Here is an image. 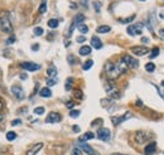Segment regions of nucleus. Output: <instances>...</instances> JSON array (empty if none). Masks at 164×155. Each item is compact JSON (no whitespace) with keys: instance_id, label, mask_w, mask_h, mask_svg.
I'll list each match as a JSON object with an SVG mask.
<instances>
[{"instance_id":"obj_21","label":"nucleus","mask_w":164,"mask_h":155,"mask_svg":"<svg viewBox=\"0 0 164 155\" xmlns=\"http://www.w3.org/2000/svg\"><path fill=\"white\" fill-rule=\"evenodd\" d=\"M47 74H48V77H56L57 76V69L54 66H50V67L47 69Z\"/></svg>"},{"instance_id":"obj_33","label":"nucleus","mask_w":164,"mask_h":155,"mask_svg":"<svg viewBox=\"0 0 164 155\" xmlns=\"http://www.w3.org/2000/svg\"><path fill=\"white\" fill-rule=\"evenodd\" d=\"M159 50H160L159 48H153V49H151V52H150V54H149V57L151 59L155 58L157 56H159Z\"/></svg>"},{"instance_id":"obj_10","label":"nucleus","mask_w":164,"mask_h":155,"mask_svg":"<svg viewBox=\"0 0 164 155\" xmlns=\"http://www.w3.org/2000/svg\"><path fill=\"white\" fill-rule=\"evenodd\" d=\"M59 121H61V115L58 112H50L46 119V122H48V124H54V122Z\"/></svg>"},{"instance_id":"obj_17","label":"nucleus","mask_w":164,"mask_h":155,"mask_svg":"<svg viewBox=\"0 0 164 155\" xmlns=\"http://www.w3.org/2000/svg\"><path fill=\"white\" fill-rule=\"evenodd\" d=\"M39 95L42 97H46V99H48V97H50L52 96V92H50V90L48 87H44V88H42V90L39 91Z\"/></svg>"},{"instance_id":"obj_16","label":"nucleus","mask_w":164,"mask_h":155,"mask_svg":"<svg viewBox=\"0 0 164 155\" xmlns=\"http://www.w3.org/2000/svg\"><path fill=\"white\" fill-rule=\"evenodd\" d=\"M83 20H85V15H83V14H77V15H76V17L73 18V21H72V23H73L76 27H78L80 24L83 23Z\"/></svg>"},{"instance_id":"obj_51","label":"nucleus","mask_w":164,"mask_h":155,"mask_svg":"<svg viewBox=\"0 0 164 155\" xmlns=\"http://www.w3.org/2000/svg\"><path fill=\"white\" fill-rule=\"evenodd\" d=\"M73 131L75 132H78V131H80V127H78V126H73Z\"/></svg>"},{"instance_id":"obj_27","label":"nucleus","mask_w":164,"mask_h":155,"mask_svg":"<svg viewBox=\"0 0 164 155\" xmlns=\"http://www.w3.org/2000/svg\"><path fill=\"white\" fill-rule=\"evenodd\" d=\"M134 27H135V32H136V34H141V33H143V27H144L143 23H138V24H135Z\"/></svg>"},{"instance_id":"obj_14","label":"nucleus","mask_w":164,"mask_h":155,"mask_svg":"<svg viewBox=\"0 0 164 155\" xmlns=\"http://www.w3.org/2000/svg\"><path fill=\"white\" fill-rule=\"evenodd\" d=\"M42 148H43V144H42V143H38V144L34 145V146L29 151H27V155H36L38 151L42 149Z\"/></svg>"},{"instance_id":"obj_54","label":"nucleus","mask_w":164,"mask_h":155,"mask_svg":"<svg viewBox=\"0 0 164 155\" xmlns=\"http://www.w3.org/2000/svg\"><path fill=\"white\" fill-rule=\"evenodd\" d=\"M159 34H160V36H162V37H164V29L160 30V33H159Z\"/></svg>"},{"instance_id":"obj_52","label":"nucleus","mask_w":164,"mask_h":155,"mask_svg":"<svg viewBox=\"0 0 164 155\" xmlns=\"http://www.w3.org/2000/svg\"><path fill=\"white\" fill-rule=\"evenodd\" d=\"M159 17H160V18H162V19H164V10L159 13Z\"/></svg>"},{"instance_id":"obj_37","label":"nucleus","mask_w":164,"mask_h":155,"mask_svg":"<svg viewBox=\"0 0 164 155\" xmlns=\"http://www.w3.org/2000/svg\"><path fill=\"white\" fill-rule=\"evenodd\" d=\"M135 18V15H131L130 18H125V19H120V23H122V24H125V23H130V21L132 20V19Z\"/></svg>"},{"instance_id":"obj_41","label":"nucleus","mask_w":164,"mask_h":155,"mask_svg":"<svg viewBox=\"0 0 164 155\" xmlns=\"http://www.w3.org/2000/svg\"><path fill=\"white\" fill-rule=\"evenodd\" d=\"M20 124H22V120H19V119H15V120H13L11 121L13 126H17V125H20Z\"/></svg>"},{"instance_id":"obj_44","label":"nucleus","mask_w":164,"mask_h":155,"mask_svg":"<svg viewBox=\"0 0 164 155\" xmlns=\"http://www.w3.org/2000/svg\"><path fill=\"white\" fill-rule=\"evenodd\" d=\"M85 40H86V38H85V37H78V38H77V42H78V43H83Z\"/></svg>"},{"instance_id":"obj_50","label":"nucleus","mask_w":164,"mask_h":155,"mask_svg":"<svg viewBox=\"0 0 164 155\" xmlns=\"http://www.w3.org/2000/svg\"><path fill=\"white\" fill-rule=\"evenodd\" d=\"M20 78H22V80H27V74H25V73H22V74H20Z\"/></svg>"},{"instance_id":"obj_7","label":"nucleus","mask_w":164,"mask_h":155,"mask_svg":"<svg viewBox=\"0 0 164 155\" xmlns=\"http://www.w3.org/2000/svg\"><path fill=\"white\" fill-rule=\"evenodd\" d=\"M150 136H151V135L147 134L145 131H138L136 134H135V140H136L138 144H144Z\"/></svg>"},{"instance_id":"obj_48","label":"nucleus","mask_w":164,"mask_h":155,"mask_svg":"<svg viewBox=\"0 0 164 155\" xmlns=\"http://www.w3.org/2000/svg\"><path fill=\"white\" fill-rule=\"evenodd\" d=\"M38 48H39V46H38V44H34V46H32V49H33V50H37Z\"/></svg>"},{"instance_id":"obj_18","label":"nucleus","mask_w":164,"mask_h":155,"mask_svg":"<svg viewBox=\"0 0 164 155\" xmlns=\"http://www.w3.org/2000/svg\"><path fill=\"white\" fill-rule=\"evenodd\" d=\"M95 138V134H92V132H86V134H83L82 136H80V139L78 140L80 141H87V140H91V139Z\"/></svg>"},{"instance_id":"obj_1","label":"nucleus","mask_w":164,"mask_h":155,"mask_svg":"<svg viewBox=\"0 0 164 155\" xmlns=\"http://www.w3.org/2000/svg\"><path fill=\"white\" fill-rule=\"evenodd\" d=\"M105 72H106V76L110 78V81L116 80V78L122 74V71H121V67H120L119 62L118 63L107 62L105 66Z\"/></svg>"},{"instance_id":"obj_58","label":"nucleus","mask_w":164,"mask_h":155,"mask_svg":"<svg viewBox=\"0 0 164 155\" xmlns=\"http://www.w3.org/2000/svg\"><path fill=\"white\" fill-rule=\"evenodd\" d=\"M140 1H145V0H140Z\"/></svg>"},{"instance_id":"obj_2","label":"nucleus","mask_w":164,"mask_h":155,"mask_svg":"<svg viewBox=\"0 0 164 155\" xmlns=\"http://www.w3.org/2000/svg\"><path fill=\"white\" fill-rule=\"evenodd\" d=\"M0 30L4 32V33H11L13 32L11 20H10V18H9L8 11L0 13Z\"/></svg>"},{"instance_id":"obj_24","label":"nucleus","mask_w":164,"mask_h":155,"mask_svg":"<svg viewBox=\"0 0 164 155\" xmlns=\"http://www.w3.org/2000/svg\"><path fill=\"white\" fill-rule=\"evenodd\" d=\"M46 11H47V0H42L40 6H39V13L40 14H44Z\"/></svg>"},{"instance_id":"obj_11","label":"nucleus","mask_w":164,"mask_h":155,"mask_svg":"<svg viewBox=\"0 0 164 155\" xmlns=\"http://www.w3.org/2000/svg\"><path fill=\"white\" fill-rule=\"evenodd\" d=\"M129 117H131V113L130 112H126L125 115L122 116H119V117H111V121H112V125L114 126H118L120 125L122 121H125V120H128Z\"/></svg>"},{"instance_id":"obj_32","label":"nucleus","mask_w":164,"mask_h":155,"mask_svg":"<svg viewBox=\"0 0 164 155\" xmlns=\"http://www.w3.org/2000/svg\"><path fill=\"white\" fill-rule=\"evenodd\" d=\"M57 82H58V80L54 77H48V80H47V85L48 86H54V85H57Z\"/></svg>"},{"instance_id":"obj_29","label":"nucleus","mask_w":164,"mask_h":155,"mask_svg":"<svg viewBox=\"0 0 164 155\" xmlns=\"http://www.w3.org/2000/svg\"><path fill=\"white\" fill-rule=\"evenodd\" d=\"M71 155H82L81 148H80V146H75V148H72V150H71Z\"/></svg>"},{"instance_id":"obj_39","label":"nucleus","mask_w":164,"mask_h":155,"mask_svg":"<svg viewBox=\"0 0 164 155\" xmlns=\"http://www.w3.org/2000/svg\"><path fill=\"white\" fill-rule=\"evenodd\" d=\"M75 96L77 97L78 100H82V97H83V95H82V91H81V90H75Z\"/></svg>"},{"instance_id":"obj_15","label":"nucleus","mask_w":164,"mask_h":155,"mask_svg":"<svg viewBox=\"0 0 164 155\" xmlns=\"http://www.w3.org/2000/svg\"><path fill=\"white\" fill-rule=\"evenodd\" d=\"M155 148H157V144L154 143V141L153 143H150L147 148H145V154L147 155H153L154 151H155Z\"/></svg>"},{"instance_id":"obj_19","label":"nucleus","mask_w":164,"mask_h":155,"mask_svg":"<svg viewBox=\"0 0 164 155\" xmlns=\"http://www.w3.org/2000/svg\"><path fill=\"white\" fill-rule=\"evenodd\" d=\"M110 30H111V28H110L109 25H100L96 32L97 33H100V34H104V33H109Z\"/></svg>"},{"instance_id":"obj_5","label":"nucleus","mask_w":164,"mask_h":155,"mask_svg":"<svg viewBox=\"0 0 164 155\" xmlns=\"http://www.w3.org/2000/svg\"><path fill=\"white\" fill-rule=\"evenodd\" d=\"M11 92H13V95H14L18 100H23L24 97H25V93H24L23 88L19 86V85H14V86L11 87Z\"/></svg>"},{"instance_id":"obj_34","label":"nucleus","mask_w":164,"mask_h":155,"mask_svg":"<svg viewBox=\"0 0 164 155\" xmlns=\"http://www.w3.org/2000/svg\"><path fill=\"white\" fill-rule=\"evenodd\" d=\"M128 34H129V36H136V32H135V27H134V25L128 27Z\"/></svg>"},{"instance_id":"obj_4","label":"nucleus","mask_w":164,"mask_h":155,"mask_svg":"<svg viewBox=\"0 0 164 155\" xmlns=\"http://www.w3.org/2000/svg\"><path fill=\"white\" fill-rule=\"evenodd\" d=\"M122 61L128 64L129 68H136V67H139V62L135 58H132L131 56H129V54L122 56Z\"/></svg>"},{"instance_id":"obj_12","label":"nucleus","mask_w":164,"mask_h":155,"mask_svg":"<svg viewBox=\"0 0 164 155\" xmlns=\"http://www.w3.org/2000/svg\"><path fill=\"white\" fill-rule=\"evenodd\" d=\"M78 146L81 148V150H83L86 154L88 155H95V150H93V148H91L88 144H86L85 141H80L78 140Z\"/></svg>"},{"instance_id":"obj_56","label":"nucleus","mask_w":164,"mask_h":155,"mask_svg":"<svg viewBox=\"0 0 164 155\" xmlns=\"http://www.w3.org/2000/svg\"><path fill=\"white\" fill-rule=\"evenodd\" d=\"M111 155H121V154H111Z\"/></svg>"},{"instance_id":"obj_40","label":"nucleus","mask_w":164,"mask_h":155,"mask_svg":"<svg viewBox=\"0 0 164 155\" xmlns=\"http://www.w3.org/2000/svg\"><path fill=\"white\" fill-rule=\"evenodd\" d=\"M93 8L97 13H100V9H101V3L100 1H95L93 3Z\"/></svg>"},{"instance_id":"obj_36","label":"nucleus","mask_w":164,"mask_h":155,"mask_svg":"<svg viewBox=\"0 0 164 155\" xmlns=\"http://www.w3.org/2000/svg\"><path fill=\"white\" fill-rule=\"evenodd\" d=\"M34 113H36V115H43L44 107H36V109H34Z\"/></svg>"},{"instance_id":"obj_3","label":"nucleus","mask_w":164,"mask_h":155,"mask_svg":"<svg viewBox=\"0 0 164 155\" xmlns=\"http://www.w3.org/2000/svg\"><path fill=\"white\" fill-rule=\"evenodd\" d=\"M106 92L107 95H109L111 99H118V97H120V92L119 90L115 87V85L112 83V82H110V85L106 87Z\"/></svg>"},{"instance_id":"obj_55","label":"nucleus","mask_w":164,"mask_h":155,"mask_svg":"<svg viewBox=\"0 0 164 155\" xmlns=\"http://www.w3.org/2000/svg\"><path fill=\"white\" fill-rule=\"evenodd\" d=\"M3 119H4V117H3V115H1V113H0V122L3 121Z\"/></svg>"},{"instance_id":"obj_35","label":"nucleus","mask_w":164,"mask_h":155,"mask_svg":"<svg viewBox=\"0 0 164 155\" xmlns=\"http://www.w3.org/2000/svg\"><path fill=\"white\" fill-rule=\"evenodd\" d=\"M43 33H44V30L42 29L40 27H37V28H34V34L38 37H40V36H43Z\"/></svg>"},{"instance_id":"obj_28","label":"nucleus","mask_w":164,"mask_h":155,"mask_svg":"<svg viewBox=\"0 0 164 155\" xmlns=\"http://www.w3.org/2000/svg\"><path fill=\"white\" fill-rule=\"evenodd\" d=\"M77 28H78V30H80L82 34H86L87 32H88V27H87V25H85L83 23H82V24H80V25H78Z\"/></svg>"},{"instance_id":"obj_47","label":"nucleus","mask_w":164,"mask_h":155,"mask_svg":"<svg viewBox=\"0 0 164 155\" xmlns=\"http://www.w3.org/2000/svg\"><path fill=\"white\" fill-rule=\"evenodd\" d=\"M3 107H4V102H3L1 97H0V111H1V110H3Z\"/></svg>"},{"instance_id":"obj_23","label":"nucleus","mask_w":164,"mask_h":155,"mask_svg":"<svg viewBox=\"0 0 164 155\" xmlns=\"http://www.w3.org/2000/svg\"><path fill=\"white\" fill-rule=\"evenodd\" d=\"M72 85H73V78L69 77L67 78V81H66V91H71L72 90Z\"/></svg>"},{"instance_id":"obj_53","label":"nucleus","mask_w":164,"mask_h":155,"mask_svg":"<svg viewBox=\"0 0 164 155\" xmlns=\"http://www.w3.org/2000/svg\"><path fill=\"white\" fill-rule=\"evenodd\" d=\"M136 105H138V106H141V101H140V100L136 101Z\"/></svg>"},{"instance_id":"obj_13","label":"nucleus","mask_w":164,"mask_h":155,"mask_svg":"<svg viewBox=\"0 0 164 155\" xmlns=\"http://www.w3.org/2000/svg\"><path fill=\"white\" fill-rule=\"evenodd\" d=\"M91 46H92L95 49H101L102 48V42H101L97 37H92L91 38Z\"/></svg>"},{"instance_id":"obj_31","label":"nucleus","mask_w":164,"mask_h":155,"mask_svg":"<svg viewBox=\"0 0 164 155\" xmlns=\"http://www.w3.org/2000/svg\"><path fill=\"white\" fill-rule=\"evenodd\" d=\"M67 59H68V63H69L71 66H73V64H76V63H77V58H76L73 54H69V56L67 57Z\"/></svg>"},{"instance_id":"obj_57","label":"nucleus","mask_w":164,"mask_h":155,"mask_svg":"<svg viewBox=\"0 0 164 155\" xmlns=\"http://www.w3.org/2000/svg\"><path fill=\"white\" fill-rule=\"evenodd\" d=\"M162 85H163V86H164V81H163V82H162Z\"/></svg>"},{"instance_id":"obj_9","label":"nucleus","mask_w":164,"mask_h":155,"mask_svg":"<svg viewBox=\"0 0 164 155\" xmlns=\"http://www.w3.org/2000/svg\"><path fill=\"white\" fill-rule=\"evenodd\" d=\"M131 52L134 53V54H136L139 57H141V56H145V54H148V48L147 47H143V46H138V47H132L131 48Z\"/></svg>"},{"instance_id":"obj_22","label":"nucleus","mask_w":164,"mask_h":155,"mask_svg":"<svg viewBox=\"0 0 164 155\" xmlns=\"http://www.w3.org/2000/svg\"><path fill=\"white\" fill-rule=\"evenodd\" d=\"M92 64H93V61H92V59H88V61H86V62L83 63L82 69H83V71H88V69L92 67Z\"/></svg>"},{"instance_id":"obj_26","label":"nucleus","mask_w":164,"mask_h":155,"mask_svg":"<svg viewBox=\"0 0 164 155\" xmlns=\"http://www.w3.org/2000/svg\"><path fill=\"white\" fill-rule=\"evenodd\" d=\"M59 24V21L57 20V19H50V20H48V27L49 28H57Z\"/></svg>"},{"instance_id":"obj_43","label":"nucleus","mask_w":164,"mask_h":155,"mask_svg":"<svg viewBox=\"0 0 164 155\" xmlns=\"http://www.w3.org/2000/svg\"><path fill=\"white\" fill-rule=\"evenodd\" d=\"M66 106H67L68 109H72V107L75 106V102H73V101H68V102L66 103Z\"/></svg>"},{"instance_id":"obj_6","label":"nucleus","mask_w":164,"mask_h":155,"mask_svg":"<svg viewBox=\"0 0 164 155\" xmlns=\"http://www.w3.org/2000/svg\"><path fill=\"white\" fill-rule=\"evenodd\" d=\"M110 136H111V134H110L109 129H99V130H97V138H99L100 140L109 141L110 140Z\"/></svg>"},{"instance_id":"obj_20","label":"nucleus","mask_w":164,"mask_h":155,"mask_svg":"<svg viewBox=\"0 0 164 155\" xmlns=\"http://www.w3.org/2000/svg\"><path fill=\"white\" fill-rule=\"evenodd\" d=\"M91 53V47L88 46H83L80 48V54L81 56H88Z\"/></svg>"},{"instance_id":"obj_30","label":"nucleus","mask_w":164,"mask_h":155,"mask_svg":"<svg viewBox=\"0 0 164 155\" xmlns=\"http://www.w3.org/2000/svg\"><path fill=\"white\" fill-rule=\"evenodd\" d=\"M6 139H8L9 141H13V140H15V139H17V134H15L14 131H9L8 134H6Z\"/></svg>"},{"instance_id":"obj_8","label":"nucleus","mask_w":164,"mask_h":155,"mask_svg":"<svg viewBox=\"0 0 164 155\" xmlns=\"http://www.w3.org/2000/svg\"><path fill=\"white\" fill-rule=\"evenodd\" d=\"M20 66H22V68H24L25 71H29V72H36L40 68L39 64H37V63H32V62H23Z\"/></svg>"},{"instance_id":"obj_25","label":"nucleus","mask_w":164,"mask_h":155,"mask_svg":"<svg viewBox=\"0 0 164 155\" xmlns=\"http://www.w3.org/2000/svg\"><path fill=\"white\" fill-rule=\"evenodd\" d=\"M145 69H147L149 73H151V72L155 71V64H154V63H151V62L147 63V64H145Z\"/></svg>"},{"instance_id":"obj_45","label":"nucleus","mask_w":164,"mask_h":155,"mask_svg":"<svg viewBox=\"0 0 164 155\" xmlns=\"http://www.w3.org/2000/svg\"><path fill=\"white\" fill-rule=\"evenodd\" d=\"M101 122H102V120H101V119H99V120H95V122H92V126L97 125V124H101Z\"/></svg>"},{"instance_id":"obj_42","label":"nucleus","mask_w":164,"mask_h":155,"mask_svg":"<svg viewBox=\"0 0 164 155\" xmlns=\"http://www.w3.org/2000/svg\"><path fill=\"white\" fill-rule=\"evenodd\" d=\"M14 42H15V37H10V38H8V40H6V44H11Z\"/></svg>"},{"instance_id":"obj_38","label":"nucleus","mask_w":164,"mask_h":155,"mask_svg":"<svg viewBox=\"0 0 164 155\" xmlns=\"http://www.w3.org/2000/svg\"><path fill=\"white\" fill-rule=\"evenodd\" d=\"M69 116H71V117H78V116H80V111H78V110H72V111L69 112Z\"/></svg>"},{"instance_id":"obj_49","label":"nucleus","mask_w":164,"mask_h":155,"mask_svg":"<svg viewBox=\"0 0 164 155\" xmlns=\"http://www.w3.org/2000/svg\"><path fill=\"white\" fill-rule=\"evenodd\" d=\"M87 1H88V0H81V4L83 5V6H86L87 5Z\"/></svg>"},{"instance_id":"obj_46","label":"nucleus","mask_w":164,"mask_h":155,"mask_svg":"<svg viewBox=\"0 0 164 155\" xmlns=\"http://www.w3.org/2000/svg\"><path fill=\"white\" fill-rule=\"evenodd\" d=\"M141 42H143V43H145V44H147V43H149V42H150V40H149V38H141Z\"/></svg>"}]
</instances>
